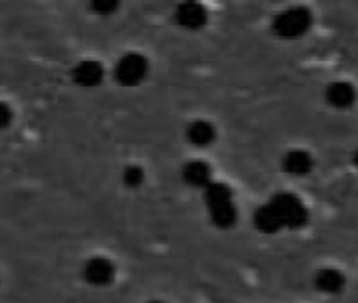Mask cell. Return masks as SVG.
<instances>
[{
	"mask_svg": "<svg viewBox=\"0 0 358 303\" xmlns=\"http://www.w3.org/2000/svg\"><path fill=\"white\" fill-rule=\"evenodd\" d=\"M150 303H162V301H150Z\"/></svg>",
	"mask_w": 358,
	"mask_h": 303,
	"instance_id": "obj_18",
	"label": "cell"
},
{
	"mask_svg": "<svg viewBox=\"0 0 358 303\" xmlns=\"http://www.w3.org/2000/svg\"><path fill=\"white\" fill-rule=\"evenodd\" d=\"M122 182H124V186H127V188H141V186H143V182H145V173H143V169H141V167L131 165V167H127V169H124V173H122Z\"/></svg>",
	"mask_w": 358,
	"mask_h": 303,
	"instance_id": "obj_14",
	"label": "cell"
},
{
	"mask_svg": "<svg viewBox=\"0 0 358 303\" xmlns=\"http://www.w3.org/2000/svg\"><path fill=\"white\" fill-rule=\"evenodd\" d=\"M312 167H314V161L306 149H291L282 158V169L289 175H297V177L308 175Z\"/></svg>",
	"mask_w": 358,
	"mask_h": 303,
	"instance_id": "obj_10",
	"label": "cell"
},
{
	"mask_svg": "<svg viewBox=\"0 0 358 303\" xmlns=\"http://www.w3.org/2000/svg\"><path fill=\"white\" fill-rule=\"evenodd\" d=\"M150 64L139 53H127L114 66V80L122 87H137L145 80Z\"/></svg>",
	"mask_w": 358,
	"mask_h": 303,
	"instance_id": "obj_4",
	"label": "cell"
},
{
	"mask_svg": "<svg viewBox=\"0 0 358 303\" xmlns=\"http://www.w3.org/2000/svg\"><path fill=\"white\" fill-rule=\"evenodd\" d=\"M182 177L184 182L190 186V188H199V190H205L209 184H213V171L211 167L205 163V161H190L184 165L182 169Z\"/></svg>",
	"mask_w": 358,
	"mask_h": 303,
	"instance_id": "obj_8",
	"label": "cell"
},
{
	"mask_svg": "<svg viewBox=\"0 0 358 303\" xmlns=\"http://www.w3.org/2000/svg\"><path fill=\"white\" fill-rule=\"evenodd\" d=\"M314 286L320 290V293H327V295H337L343 290L345 286V276L335 269V267H324L316 274L314 278Z\"/></svg>",
	"mask_w": 358,
	"mask_h": 303,
	"instance_id": "obj_11",
	"label": "cell"
},
{
	"mask_svg": "<svg viewBox=\"0 0 358 303\" xmlns=\"http://www.w3.org/2000/svg\"><path fill=\"white\" fill-rule=\"evenodd\" d=\"M312 28V13L306 7H291L278 13L272 22V30L278 38L293 40L303 36Z\"/></svg>",
	"mask_w": 358,
	"mask_h": 303,
	"instance_id": "obj_2",
	"label": "cell"
},
{
	"mask_svg": "<svg viewBox=\"0 0 358 303\" xmlns=\"http://www.w3.org/2000/svg\"><path fill=\"white\" fill-rule=\"evenodd\" d=\"M118 7H120V5L116 3V0H95V3L91 5V9H93L97 15H101V17H108V15L116 13Z\"/></svg>",
	"mask_w": 358,
	"mask_h": 303,
	"instance_id": "obj_15",
	"label": "cell"
},
{
	"mask_svg": "<svg viewBox=\"0 0 358 303\" xmlns=\"http://www.w3.org/2000/svg\"><path fill=\"white\" fill-rule=\"evenodd\" d=\"M175 22L186 30H201L207 24V9L201 3H182L175 9Z\"/></svg>",
	"mask_w": 358,
	"mask_h": 303,
	"instance_id": "obj_6",
	"label": "cell"
},
{
	"mask_svg": "<svg viewBox=\"0 0 358 303\" xmlns=\"http://www.w3.org/2000/svg\"><path fill=\"white\" fill-rule=\"evenodd\" d=\"M205 205L209 209L211 221L220 228V230H230L234 228L238 213L234 207V198H232V190L226 184H209L205 188Z\"/></svg>",
	"mask_w": 358,
	"mask_h": 303,
	"instance_id": "obj_1",
	"label": "cell"
},
{
	"mask_svg": "<svg viewBox=\"0 0 358 303\" xmlns=\"http://www.w3.org/2000/svg\"><path fill=\"white\" fill-rule=\"evenodd\" d=\"M327 101L337 110H348L356 101V89L350 82H333L327 87Z\"/></svg>",
	"mask_w": 358,
	"mask_h": 303,
	"instance_id": "obj_9",
	"label": "cell"
},
{
	"mask_svg": "<svg viewBox=\"0 0 358 303\" xmlns=\"http://www.w3.org/2000/svg\"><path fill=\"white\" fill-rule=\"evenodd\" d=\"M72 80L78 87H97L103 80V66L95 59H83L74 66Z\"/></svg>",
	"mask_w": 358,
	"mask_h": 303,
	"instance_id": "obj_7",
	"label": "cell"
},
{
	"mask_svg": "<svg viewBox=\"0 0 358 303\" xmlns=\"http://www.w3.org/2000/svg\"><path fill=\"white\" fill-rule=\"evenodd\" d=\"M83 278L91 286H108L116 278V265L106 257H93L83 267Z\"/></svg>",
	"mask_w": 358,
	"mask_h": 303,
	"instance_id": "obj_5",
	"label": "cell"
},
{
	"mask_svg": "<svg viewBox=\"0 0 358 303\" xmlns=\"http://www.w3.org/2000/svg\"><path fill=\"white\" fill-rule=\"evenodd\" d=\"M253 223H255V228H257L262 234H276V232L282 230V223H280L276 211H274L270 205H264V207H259V209L255 211Z\"/></svg>",
	"mask_w": 358,
	"mask_h": 303,
	"instance_id": "obj_13",
	"label": "cell"
},
{
	"mask_svg": "<svg viewBox=\"0 0 358 303\" xmlns=\"http://www.w3.org/2000/svg\"><path fill=\"white\" fill-rule=\"evenodd\" d=\"M354 165H356V169H358V149H356V154H354Z\"/></svg>",
	"mask_w": 358,
	"mask_h": 303,
	"instance_id": "obj_17",
	"label": "cell"
},
{
	"mask_svg": "<svg viewBox=\"0 0 358 303\" xmlns=\"http://www.w3.org/2000/svg\"><path fill=\"white\" fill-rule=\"evenodd\" d=\"M268 205L276 211V215H278L282 228L299 230V228H303V226L308 223V217H310V215H308V209H306L303 202H301L295 194H291V192H278V194H274L272 200H270Z\"/></svg>",
	"mask_w": 358,
	"mask_h": 303,
	"instance_id": "obj_3",
	"label": "cell"
},
{
	"mask_svg": "<svg viewBox=\"0 0 358 303\" xmlns=\"http://www.w3.org/2000/svg\"><path fill=\"white\" fill-rule=\"evenodd\" d=\"M11 120H13V110L7 103L0 101V128H7Z\"/></svg>",
	"mask_w": 358,
	"mask_h": 303,
	"instance_id": "obj_16",
	"label": "cell"
},
{
	"mask_svg": "<svg viewBox=\"0 0 358 303\" xmlns=\"http://www.w3.org/2000/svg\"><path fill=\"white\" fill-rule=\"evenodd\" d=\"M186 135H188L190 143L196 145V147H207V145H211L217 139V131H215V126L209 120H196V122H192L188 126Z\"/></svg>",
	"mask_w": 358,
	"mask_h": 303,
	"instance_id": "obj_12",
	"label": "cell"
}]
</instances>
